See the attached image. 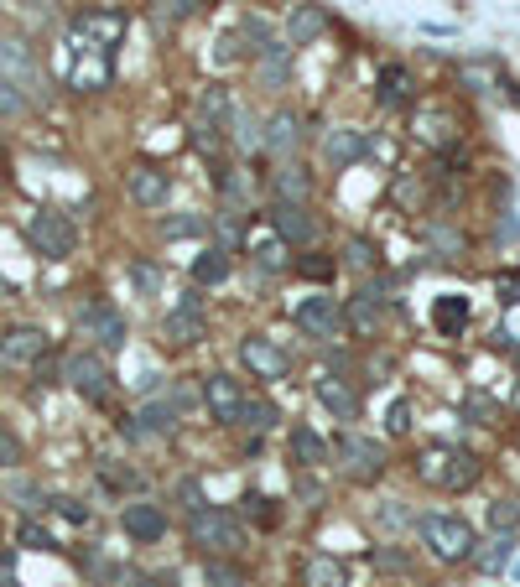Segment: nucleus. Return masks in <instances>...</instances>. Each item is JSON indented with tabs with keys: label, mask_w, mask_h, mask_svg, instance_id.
I'll return each instance as SVG.
<instances>
[{
	"label": "nucleus",
	"mask_w": 520,
	"mask_h": 587,
	"mask_svg": "<svg viewBox=\"0 0 520 587\" xmlns=\"http://www.w3.org/2000/svg\"><path fill=\"white\" fill-rule=\"evenodd\" d=\"M188 536L203 556H234L245 551V525L234 520L229 510H219V504H203V510L188 515Z\"/></svg>",
	"instance_id": "1"
},
{
	"label": "nucleus",
	"mask_w": 520,
	"mask_h": 587,
	"mask_svg": "<svg viewBox=\"0 0 520 587\" xmlns=\"http://www.w3.org/2000/svg\"><path fill=\"white\" fill-rule=\"evenodd\" d=\"M422 541H427V551L437 556V562H468V556H479V536H474V525L468 520H458V515H427L422 525Z\"/></svg>",
	"instance_id": "2"
},
{
	"label": "nucleus",
	"mask_w": 520,
	"mask_h": 587,
	"mask_svg": "<svg viewBox=\"0 0 520 587\" xmlns=\"http://www.w3.org/2000/svg\"><path fill=\"white\" fill-rule=\"evenodd\" d=\"M416 473H422L432 489H468L479 478V458L463 447H427L422 458H416Z\"/></svg>",
	"instance_id": "3"
},
{
	"label": "nucleus",
	"mask_w": 520,
	"mask_h": 587,
	"mask_svg": "<svg viewBox=\"0 0 520 587\" xmlns=\"http://www.w3.org/2000/svg\"><path fill=\"white\" fill-rule=\"evenodd\" d=\"M26 245H32L42 260H68L78 250V229L68 213L58 208H37L32 219H26Z\"/></svg>",
	"instance_id": "4"
},
{
	"label": "nucleus",
	"mask_w": 520,
	"mask_h": 587,
	"mask_svg": "<svg viewBox=\"0 0 520 587\" xmlns=\"http://www.w3.org/2000/svg\"><path fill=\"white\" fill-rule=\"evenodd\" d=\"M0 78H11L16 89H26V99L42 94V63L26 37H0Z\"/></svg>",
	"instance_id": "5"
},
{
	"label": "nucleus",
	"mask_w": 520,
	"mask_h": 587,
	"mask_svg": "<svg viewBox=\"0 0 520 587\" xmlns=\"http://www.w3.org/2000/svg\"><path fill=\"white\" fill-rule=\"evenodd\" d=\"M63 380L84 400H104V395H110V364H104V354H94V349H78L63 364Z\"/></svg>",
	"instance_id": "6"
},
{
	"label": "nucleus",
	"mask_w": 520,
	"mask_h": 587,
	"mask_svg": "<svg viewBox=\"0 0 520 587\" xmlns=\"http://www.w3.org/2000/svg\"><path fill=\"white\" fill-rule=\"evenodd\" d=\"M333 447H338V458H344V473L359 478V484H370V478L385 473V447H380V442L359 437V432H344Z\"/></svg>",
	"instance_id": "7"
},
{
	"label": "nucleus",
	"mask_w": 520,
	"mask_h": 587,
	"mask_svg": "<svg viewBox=\"0 0 520 587\" xmlns=\"http://www.w3.org/2000/svg\"><path fill=\"white\" fill-rule=\"evenodd\" d=\"M240 359H245V369L255 380H286V369H292V354H286L276 338H266V333H250L240 343Z\"/></svg>",
	"instance_id": "8"
},
{
	"label": "nucleus",
	"mask_w": 520,
	"mask_h": 587,
	"mask_svg": "<svg viewBox=\"0 0 520 587\" xmlns=\"http://www.w3.org/2000/svg\"><path fill=\"white\" fill-rule=\"evenodd\" d=\"M78 333L94 338L99 349H125V317H120V307H110V302L78 307Z\"/></svg>",
	"instance_id": "9"
},
{
	"label": "nucleus",
	"mask_w": 520,
	"mask_h": 587,
	"mask_svg": "<svg viewBox=\"0 0 520 587\" xmlns=\"http://www.w3.org/2000/svg\"><path fill=\"white\" fill-rule=\"evenodd\" d=\"M245 390H240V380H229V375H208L203 380V406H208V416H214L219 426H240V416H245Z\"/></svg>",
	"instance_id": "10"
},
{
	"label": "nucleus",
	"mask_w": 520,
	"mask_h": 587,
	"mask_svg": "<svg viewBox=\"0 0 520 587\" xmlns=\"http://www.w3.org/2000/svg\"><path fill=\"white\" fill-rule=\"evenodd\" d=\"M68 58H73V68H68V84L73 89H104V78H110V52L89 47L84 37H73L68 42Z\"/></svg>",
	"instance_id": "11"
},
{
	"label": "nucleus",
	"mask_w": 520,
	"mask_h": 587,
	"mask_svg": "<svg viewBox=\"0 0 520 587\" xmlns=\"http://www.w3.org/2000/svg\"><path fill=\"white\" fill-rule=\"evenodd\" d=\"M292 317H297V328H302L307 338H333L338 328H344V307H338L333 297H323V291H312V297H302Z\"/></svg>",
	"instance_id": "12"
},
{
	"label": "nucleus",
	"mask_w": 520,
	"mask_h": 587,
	"mask_svg": "<svg viewBox=\"0 0 520 587\" xmlns=\"http://www.w3.org/2000/svg\"><path fill=\"white\" fill-rule=\"evenodd\" d=\"M0 359L6 364H42L47 359V333L37 323H11L0 333Z\"/></svg>",
	"instance_id": "13"
},
{
	"label": "nucleus",
	"mask_w": 520,
	"mask_h": 587,
	"mask_svg": "<svg viewBox=\"0 0 520 587\" xmlns=\"http://www.w3.org/2000/svg\"><path fill=\"white\" fill-rule=\"evenodd\" d=\"M120 525H125L130 541L151 546V541L167 536V510H162V504H151V499H130L125 510H120Z\"/></svg>",
	"instance_id": "14"
},
{
	"label": "nucleus",
	"mask_w": 520,
	"mask_h": 587,
	"mask_svg": "<svg viewBox=\"0 0 520 587\" xmlns=\"http://www.w3.org/2000/svg\"><path fill=\"white\" fill-rule=\"evenodd\" d=\"M162 333H167V343H203V338H208L203 302H198V297H182V302L162 317Z\"/></svg>",
	"instance_id": "15"
},
{
	"label": "nucleus",
	"mask_w": 520,
	"mask_h": 587,
	"mask_svg": "<svg viewBox=\"0 0 520 587\" xmlns=\"http://www.w3.org/2000/svg\"><path fill=\"white\" fill-rule=\"evenodd\" d=\"M172 426H177V406H172V400H146V406H136L125 416V437L146 442V437H167Z\"/></svg>",
	"instance_id": "16"
},
{
	"label": "nucleus",
	"mask_w": 520,
	"mask_h": 587,
	"mask_svg": "<svg viewBox=\"0 0 520 587\" xmlns=\"http://www.w3.org/2000/svg\"><path fill=\"white\" fill-rule=\"evenodd\" d=\"M125 193H130V203H141V208H162V203H167V193H172V177H167L162 167L141 162V167H130Z\"/></svg>",
	"instance_id": "17"
},
{
	"label": "nucleus",
	"mask_w": 520,
	"mask_h": 587,
	"mask_svg": "<svg viewBox=\"0 0 520 587\" xmlns=\"http://www.w3.org/2000/svg\"><path fill=\"white\" fill-rule=\"evenodd\" d=\"M229 115H234V104H229V89H208V94L198 99V141H203V146L224 141V130H229Z\"/></svg>",
	"instance_id": "18"
},
{
	"label": "nucleus",
	"mask_w": 520,
	"mask_h": 587,
	"mask_svg": "<svg viewBox=\"0 0 520 587\" xmlns=\"http://www.w3.org/2000/svg\"><path fill=\"white\" fill-rule=\"evenodd\" d=\"M318 400H323V411L333 416V421H354L359 416V390H354V380H344V375H318Z\"/></svg>",
	"instance_id": "19"
},
{
	"label": "nucleus",
	"mask_w": 520,
	"mask_h": 587,
	"mask_svg": "<svg viewBox=\"0 0 520 587\" xmlns=\"http://www.w3.org/2000/svg\"><path fill=\"white\" fill-rule=\"evenodd\" d=\"M271 224H276V234L286 239V245H312V239H318V219L307 213V203H276Z\"/></svg>",
	"instance_id": "20"
},
{
	"label": "nucleus",
	"mask_w": 520,
	"mask_h": 587,
	"mask_svg": "<svg viewBox=\"0 0 520 587\" xmlns=\"http://www.w3.org/2000/svg\"><path fill=\"white\" fill-rule=\"evenodd\" d=\"M375 99H380V110H406V104H416V73H411L406 63L380 68V89H375Z\"/></svg>",
	"instance_id": "21"
},
{
	"label": "nucleus",
	"mask_w": 520,
	"mask_h": 587,
	"mask_svg": "<svg viewBox=\"0 0 520 587\" xmlns=\"http://www.w3.org/2000/svg\"><path fill=\"white\" fill-rule=\"evenodd\" d=\"M344 323H349L359 338H375V333L385 328V297H375V291H359V297H349Z\"/></svg>",
	"instance_id": "22"
},
{
	"label": "nucleus",
	"mask_w": 520,
	"mask_h": 587,
	"mask_svg": "<svg viewBox=\"0 0 520 587\" xmlns=\"http://www.w3.org/2000/svg\"><path fill=\"white\" fill-rule=\"evenodd\" d=\"M245 250H250V260H255V271H266V276H276V271H286V265H292V255H286V239H281L276 229H255Z\"/></svg>",
	"instance_id": "23"
},
{
	"label": "nucleus",
	"mask_w": 520,
	"mask_h": 587,
	"mask_svg": "<svg viewBox=\"0 0 520 587\" xmlns=\"http://www.w3.org/2000/svg\"><path fill=\"white\" fill-rule=\"evenodd\" d=\"M125 32V21L115 16V11H89V16H78L73 21V37H84L89 47H104V52H110L115 47V37Z\"/></svg>",
	"instance_id": "24"
},
{
	"label": "nucleus",
	"mask_w": 520,
	"mask_h": 587,
	"mask_svg": "<svg viewBox=\"0 0 520 587\" xmlns=\"http://www.w3.org/2000/svg\"><path fill=\"white\" fill-rule=\"evenodd\" d=\"M255 68L266 89H286V78H292V42H266L255 52Z\"/></svg>",
	"instance_id": "25"
},
{
	"label": "nucleus",
	"mask_w": 520,
	"mask_h": 587,
	"mask_svg": "<svg viewBox=\"0 0 520 587\" xmlns=\"http://www.w3.org/2000/svg\"><path fill=\"white\" fill-rule=\"evenodd\" d=\"M297 141H302V115H297V110H276V115H271V125H266V151L292 156V151H297Z\"/></svg>",
	"instance_id": "26"
},
{
	"label": "nucleus",
	"mask_w": 520,
	"mask_h": 587,
	"mask_svg": "<svg viewBox=\"0 0 520 587\" xmlns=\"http://www.w3.org/2000/svg\"><path fill=\"white\" fill-rule=\"evenodd\" d=\"M307 193H312V177H307L297 162H281V167L271 172V198H276V203H307Z\"/></svg>",
	"instance_id": "27"
},
{
	"label": "nucleus",
	"mask_w": 520,
	"mask_h": 587,
	"mask_svg": "<svg viewBox=\"0 0 520 587\" xmlns=\"http://www.w3.org/2000/svg\"><path fill=\"white\" fill-rule=\"evenodd\" d=\"M229 271H234L229 245H208V250H198V260H193V281H198V286H224Z\"/></svg>",
	"instance_id": "28"
},
{
	"label": "nucleus",
	"mask_w": 520,
	"mask_h": 587,
	"mask_svg": "<svg viewBox=\"0 0 520 587\" xmlns=\"http://www.w3.org/2000/svg\"><path fill=\"white\" fill-rule=\"evenodd\" d=\"M323 156H328V167H354L359 156H364V136H359L354 125H338V130H328Z\"/></svg>",
	"instance_id": "29"
},
{
	"label": "nucleus",
	"mask_w": 520,
	"mask_h": 587,
	"mask_svg": "<svg viewBox=\"0 0 520 587\" xmlns=\"http://www.w3.org/2000/svg\"><path fill=\"white\" fill-rule=\"evenodd\" d=\"M323 26H328V16L318 6H302V11H292V21H286V42H292V47H312L323 37Z\"/></svg>",
	"instance_id": "30"
},
{
	"label": "nucleus",
	"mask_w": 520,
	"mask_h": 587,
	"mask_svg": "<svg viewBox=\"0 0 520 587\" xmlns=\"http://www.w3.org/2000/svg\"><path fill=\"white\" fill-rule=\"evenodd\" d=\"M349 582V567L333 562V556H307L302 562V587H344Z\"/></svg>",
	"instance_id": "31"
},
{
	"label": "nucleus",
	"mask_w": 520,
	"mask_h": 587,
	"mask_svg": "<svg viewBox=\"0 0 520 587\" xmlns=\"http://www.w3.org/2000/svg\"><path fill=\"white\" fill-rule=\"evenodd\" d=\"M432 323H437V333H442V338H458V333L468 328V297H437Z\"/></svg>",
	"instance_id": "32"
},
{
	"label": "nucleus",
	"mask_w": 520,
	"mask_h": 587,
	"mask_svg": "<svg viewBox=\"0 0 520 587\" xmlns=\"http://www.w3.org/2000/svg\"><path fill=\"white\" fill-rule=\"evenodd\" d=\"M292 458L302 468H323L328 463V442L312 432V426H292Z\"/></svg>",
	"instance_id": "33"
},
{
	"label": "nucleus",
	"mask_w": 520,
	"mask_h": 587,
	"mask_svg": "<svg viewBox=\"0 0 520 587\" xmlns=\"http://www.w3.org/2000/svg\"><path fill=\"white\" fill-rule=\"evenodd\" d=\"M26 110H32V99H26V89H16L11 78H0V125H6V120H21Z\"/></svg>",
	"instance_id": "34"
},
{
	"label": "nucleus",
	"mask_w": 520,
	"mask_h": 587,
	"mask_svg": "<svg viewBox=\"0 0 520 587\" xmlns=\"http://www.w3.org/2000/svg\"><path fill=\"white\" fill-rule=\"evenodd\" d=\"M99 478H104V489H115V494H136L141 489V473L120 468V463H99Z\"/></svg>",
	"instance_id": "35"
},
{
	"label": "nucleus",
	"mask_w": 520,
	"mask_h": 587,
	"mask_svg": "<svg viewBox=\"0 0 520 587\" xmlns=\"http://www.w3.org/2000/svg\"><path fill=\"white\" fill-rule=\"evenodd\" d=\"M276 421H281V411L271 406V400H245V416H240V426H250V432H271Z\"/></svg>",
	"instance_id": "36"
},
{
	"label": "nucleus",
	"mask_w": 520,
	"mask_h": 587,
	"mask_svg": "<svg viewBox=\"0 0 520 587\" xmlns=\"http://www.w3.org/2000/svg\"><path fill=\"white\" fill-rule=\"evenodd\" d=\"M208 587H245V572L229 562V556H214L208 562Z\"/></svg>",
	"instance_id": "37"
},
{
	"label": "nucleus",
	"mask_w": 520,
	"mask_h": 587,
	"mask_svg": "<svg viewBox=\"0 0 520 587\" xmlns=\"http://www.w3.org/2000/svg\"><path fill=\"white\" fill-rule=\"evenodd\" d=\"M344 250H349V265H354V271H375V265H380V250H375L364 234H354Z\"/></svg>",
	"instance_id": "38"
},
{
	"label": "nucleus",
	"mask_w": 520,
	"mask_h": 587,
	"mask_svg": "<svg viewBox=\"0 0 520 587\" xmlns=\"http://www.w3.org/2000/svg\"><path fill=\"white\" fill-rule=\"evenodd\" d=\"M240 504H245V515H250L255 525H276V520H281V515H276V504H271L266 494H245Z\"/></svg>",
	"instance_id": "39"
},
{
	"label": "nucleus",
	"mask_w": 520,
	"mask_h": 587,
	"mask_svg": "<svg viewBox=\"0 0 520 587\" xmlns=\"http://www.w3.org/2000/svg\"><path fill=\"white\" fill-rule=\"evenodd\" d=\"M510 551H515V541H510V536H494V541H489V551H479V562H484L489 572H500V567L510 562Z\"/></svg>",
	"instance_id": "40"
},
{
	"label": "nucleus",
	"mask_w": 520,
	"mask_h": 587,
	"mask_svg": "<svg viewBox=\"0 0 520 587\" xmlns=\"http://www.w3.org/2000/svg\"><path fill=\"white\" fill-rule=\"evenodd\" d=\"M385 432H390V437H406V432H411V406H406V400H390V411H385Z\"/></svg>",
	"instance_id": "41"
},
{
	"label": "nucleus",
	"mask_w": 520,
	"mask_h": 587,
	"mask_svg": "<svg viewBox=\"0 0 520 587\" xmlns=\"http://www.w3.org/2000/svg\"><path fill=\"white\" fill-rule=\"evenodd\" d=\"M130 286H136V291H141V297H151V291H156V286H162V276H156V265L136 260V265H130Z\"/></svg>",
	"instance_id": "42"
},
{
	"label": "nucleus",
	"mask_w": 520,
	"mask_h": 587,
	"mask_svg": "<svg viewBox=\"0 0 520 587\" xmlns=\"http://www.w3.org/2000/svg\"><path fill=\"white\" fill-rule=\"evenodd\" d=\"M16 536H21V546H26V551H52V546H58V541H52L37 520H26V525L16 530Z\"/></svg>",
	"instance_id": "43"
},
{
	"label": "nucleus",
	"mask_w": 520,
	"mask_h": 587,
	"mask_svg": "<svg viewBox=\"0 0 520 587\" xmlns=\"http://www.w3.org/2000/svg\"><path fill=\"white\" fill-rule=\"evenodd\" d=\"M515 520H520V510H515V504H510V499H500V504H489V525H494V530H500V536H510V530H515Z\"/></svg>",
	"instance_id": "44"
},
{
	"label": "nucleus",
	"mask_w": 520,
	"mask_h": 587,
	"mask_svg": "<svg viewBox=\"0 0 520 587\" xmlns=\"http://www.w3.org/2000/svg\"><path fill=\"white\" fill-rule=\"evenodd\" d=\"M16 463H21V442H16V432L0 426V468H16Z\"/></svg>",
	"instance_id": "45"
},
{
	"label": "nucleus",
	"mask_w": 520,
	"mask_h": 587,
	"mask_svg": "<svg viewBox=\"0 0 520 587\" xmlns=\"http://www.w3.org/2000/svg\"><path fill=\"white\" fill-rule=\"evenodd\" d=\"M240 37H245V32H224V37L214 42V47H219L214 58H219V63H234V58H240V52H245V47H240Z\"/></svg>",
	"instance_id": "46"
},
{
	"label": "nucleus",
	"mask_w": 520,
	"mask_h": 587,
	"mask_svg": "<svg viewBox=\"0 0 520 587\" xmlns=\"http://www.w3.org/2000/svg\"><path fill=\"white\" fill-rule=\"evenodd\" d=\"M52 510H58L63 520H73V525H89V510L78 499H52Z\"/></svg>",
	"instance_id": "47"
},
{
	"label": "nucleus",
	"mask_w": 520,
	"mask_h": 587,
	"mask_svg": "<svg viewBox=\"0 0 520 587\" xmlns=\"http://www.w3.org/2000/svg\"><path fill=\"white\" fill-rule=\"evenodd\" d=\"M198 6H203V0H167V6H162V21H188Z\"/></svg>",
	"instance_id": "48"
},
{
	"label": "nucleus",
	"mask_w": 520,
	"mask_h": 587,
	"mask_svg": "<svg viewBox=\"0 0 520 587\" xmlns=\"http://www.w3.org/2000/svg\"><path fill=\"white\" fill-rule=\"evenodd\" d=\"M198 229H203V224L193 219V213H188V219H167V224H162V234H167V239H182V234H198Z\"/></svg>",
	"instance_id": "49"
},
{
	"label": "nucleus",
	"mask_w": 520,
	"mask_h": 587,
	"mask_svg": "<svg viewBox=\"0 0 520 587\" xmlns=\"http://www.w3.org/2000/svg\"><path fill=\"white\" fill-rule=\"evenodd\" d=\"M177 494L188 499V515H193V510H203V489H198V478H182V484H177Z\"/></svg>",
	"instance_id": "50"
},
{
	"label": "nucleus",
	"mask_w": 520,
	"mask_h": 587,
	"mask_svg": "<svg viewBox=\"0 0 520 587\" xmlns=\"http://www.w3.org/2000/svg\"><path fill=\"white\" fill-rule=\"evenodd\" d=\"M240 146H245V151H255V146H260V136H255V125H250V115H240Z\"/></svg>",
	"instance_id": "51"
},
{
	"label": "nucleus",
	"mask_w": 520,
	"mask_h": 587,
	"mask_svg": "<svg viewBox=\"0 0 520 587\" xmlns=\"http://www.w3.org/2000/svg\"><path fill=\"white\" fill-rule=\"evenodd\" d=\"M375 562H380V567H396V572H401V567H406V556H401V551H375Z\"/></svg>",
	"instance_id": "52"
},
{
	"label": "nucleus",
	"mask_w": 520,
	"mask_h": 587,
	"mask_svg": "<svg viewBox=\"0 0 520 587\" xmlns=\"http://www.w3.org/2000/svg\"><path fill=\"white\" fill-rule=\"evenodd\" d=\"M0 587H21V582H16V577H0Z\"/></svg>",
	"instance_id": "53"
}]
</instances>
